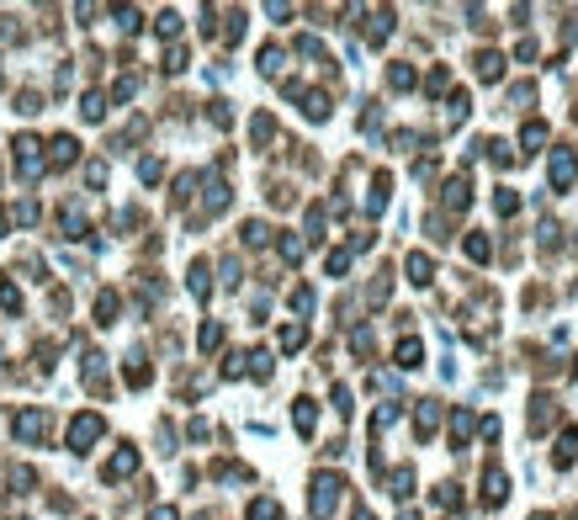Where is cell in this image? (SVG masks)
I'll use <instances>...</instances> for the list:
<instances>
[{"label": "cell", "instance_id": "obj_10", "mask_svg": "<svg viewBox=\"0 0 578 520\" xmlns=\"http://www.w3.org/2000/svg\"><path fill=\"white\" fill-rule=\"evenodd\" d=\"M297 345H302V324H287L281 329V351H297Z\"/></svg>", "mask_w": 578, "mask_h": 520}, {"label": "cell", "instance_id": "obj_4", "mask_svg": "<svg viewBox=\"0 0 578 520\" xmlns=\"http://www.w3.org/2000/svg\"><path fill=\"white\" fill-rule=\"evenodd\" d=\"M133 467H138V451H133V446H122L117 451V457H112V467H107V478H128V472Z\"/></svg>", "mask_w": 578, "mask_h": 520}, {"label": "cell", "instance_id": "obj_1", "mask_svg": "<svg viewBox=\"0 0 578 520\" xmlns=\"http://www.w3.org/2000/svg\"><path fill=\"white\" fill-rule=\"evenodd\" d=\"M101 436V414H80V420L69 425V446L74 451H90V441Z\"/></svg>", "mask_w": 578, "mask_h": 520}, {"label": "cell", "instance_id": "obj_2", "mask_svg": "<svg viewBox=\"0 0 578 520\" xmlns=\"http://www.w3.org/2000/svg\"><path fill=\"white\" fill-rule=\"evenodd\" d=\"M335 499H340V478H314V515H329L335 509Z\"/></svg>", "mask_w": 578, "mask_h": 520}, {"label": "cell", "instance_id": "obj_5", "mask_svg": "<svg viewBox=\"0 0 578 520\" xmlns=\"http://www.w3.org/2000/svg\"><path fill=\"white\" fill-rule=\"evenodd\" d=\"M573 170H578V159H573V154L563 149V154L552 159V181H557V186H567V181H573Z\"/></svg>", "mask_w": 578, "mask_h": 520}, {"label": "cell", "instance_id": "obj_8", "mask_svg": "<svg viewBox=\"0 0 578 520\" xmlns=\"http://www.w3.org/2000/svg\"><path fill=\"white\" fill-rule=\"evenodd\" d=\"M398 366H419V340H403V345H398Z\"/></svg>", "mask_w": 578, "mask_h": 520}, {"label": "cell", "instance_id": "obj_9", "mask_svg": "<svg viewBox=\"0 0 578 520\" xmlns=\"http://www.w3.org/2000/svg\"><path fill=\"white\" fill-rule=\"evenodd\" d=\"M250 520H281V509L271 505V499H255V509H250Z\"/></svg>", "mask_w": 578, "mask_h": 520}, {"label": "cell", "instance_id": "obj_12", "mask_svg": "<svg viewBox=\"0 0 578 520\" xmlns=\"http://www.w3.org/2000/svg\"><path fill=\"white\" fill-rule=\"evenodd\" d=\"M149 520H175V509H170V505H159V509H154Z\"/></svg>", "mask_w": 578, "mask_h": 520}, {"label": "cell", "instance_id": "obj_6", "mask_svg": "<svg viewBox=\"0 0 578 520\" xmlns=\"http://www.w3.org/2000/svg\"><path fill=\"white\" fill-rule=\"evenodd\" d=\"M74 149H80V144H74L69 133H59V138H53V165H74Z\"/></svg>", "mask_w": 578, "mask_h": 520}, {"label": "cell", "instance_id": "obj_3", "mask_svg": "<svg viewBox=\"0 0 578 520\" xmlns=\"http://www.w3.org/2000/svg\"><path fill=\"white\" fill-rule=\"evenodd\" d=\"M43 430H48V414H43V409H27V414H16V436H22V441H37Z\"/></svg>", "mask_w": 578, "mask_h": 520}, {"label": "cell", "instance_id": "obj_13", "mask_svg": "<svg viewBox=\"0 0 578 520\" xmlns=\"http://www.w3.org/2000/svg\"><path fill=\"white\" fill-rule=\"evenodd\" d=\"M356 520H372V515H366V509H356Z\"/></svg>", "mask_w": 578, "mask_h": 520}, {"label": "cell", "instance_id": "obj_11", "mask_svg": "<svg viewBox=\"0 0 578 520\" xmlns=\"http://www.w3.org/2000/svg\"><path fill=\"white\" fill-rule=\"evenodd\" d=\"M159 32H165V37H175V32H181V16H175V11H165V16H159Z\"/></svg>", "mask_w": 578, "mask_h": 520}, {"label": "cell", "instance_id": "obj_7", "mask_svg": "<svg viewBox=\"0 0 578 520\" xmlns=\"http://www.w3.org/2000/svg\"><path fill=\"white\" fill-rule=\"evenodd\" d=\"M478 74L483 80H499V74H504V59H499V53H478Z\"/></svg>", "mask_w": 578, "mask_h": 520}]
</instances>
